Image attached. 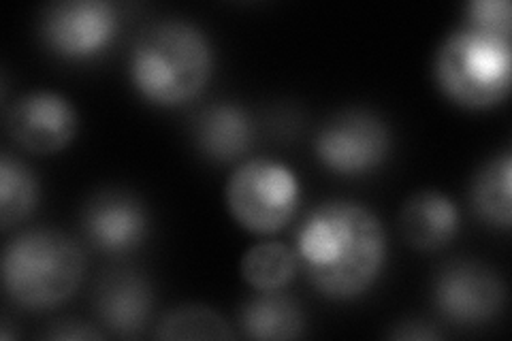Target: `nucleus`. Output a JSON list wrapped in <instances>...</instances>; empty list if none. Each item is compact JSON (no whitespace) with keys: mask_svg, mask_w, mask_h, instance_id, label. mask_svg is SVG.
Listing matches in <instances>:
<instances>
[{"mask_svg":"<svg viewBox=\"0 0 512 341\" xmlns=\"http://www.w3.org/2000/svg\"><path fill=\"white\" fill-rule=\"evenodd\" d=\"M295 254L314 290L333 301H350L380 278L387 263V233L370 207L333 199L303 220Z\"/></svg>","mask_w":512,"mask_h":341,"instance_id":"obj_1","label":"nucleus"},{"mask_svg":"<svg viewBox=\"0 0 512 341\" xmlns=\"http://www.w3.org/2000/svg\"><path fill=\"white\" fill-rule=\"evenodd\" d=\"M214 73V47L207 32L188 20H160L141 30L128 77L143 101L180 107L205 90Z\"/></svg>","mask_w":512,"mask_h":341,"instance_id":"obj_2","label":"nucleus"},{"mask_svg":"<svg viewBox=\"0 0 512 341\" xmlns=\"http://www.w3.org/2000/svg\"><path fill=\"white\" fill-rule=\"evenodd\" d=\"M86 258L58 229H30L3 250L5 295L28 312H45L71 299L84 280Z\"/></svg>","mask_w":512,"mask_h":341,"instance_id":"obj_3","label":"nucleus"},{"mask_svg":"<svg viewBox=\"0 0 512 341\" xmlns=\"http://www.w3.org/2000/svg\"><path fill=\"white\" fill-rule=\"evenodd\" d=\"M434 79L446 99L461 109L485 111L504 103L512 88L510 37L463 24L440 43Z\"/></svg>","mask_w":512,"mask_h":341,"instance_id":"obj_4","label":"nucleus"},{"mask_svg":"<svg viewBox=\"0 0 512 341\" xmlns=\"http://www.w3.org/2000/svg\"><path fill=\"white\" fill-rule=\"evenodd\" d=\"M301 186L295 171L278 160L250 158L224 186L231 218L254 235H274L297 214Z\"/></svg>","mask_w":512,"mask_h":341,"instance_id":"obj_5","label":"nucleus"},{"mask_svg":"<svg viewBox=\"0 0 512 341\" xmlns=\"http://www.w3.org/2000/svg\"><path fill=\"white\" fill-rule=\"evenodd\" d=\"M387 122L370 109H344L316 133L314 152L331 173L357 177L376 171L391 154Z\"/></svg>","mask_w":512,"mask_h":341,"instance_id":"obj_6","label":"nucleus"},{"mask_svg":"<svg viewBox=\"0 0 512 341\" xmlns=\"http://www.w3.org/2000/svg\"><path fill=\"white\" fill-rule=\"evenodd\" d=\"M118 24V9L109 0H62L45 7L39 35L54 56L84 62L107 50Z\"/></svg>","mask_w":512,"mask_h":341,"instance_id":"obj_7","label":"nucleus"},{"mask_svg":"<svg viewBox=\"0 0 512 341\" xmlns=\"http://www.w3.org/2000/svg\"><path fill=\"white\" fill-rule=\"evenodd\" d=\"M434 303L440 316L451 324L478 327L504 310L506 286L500 275L483 263L455 261L438 273Z\"/></svg>","mask_w":512,"mask_h":341,"instance_id":"obj_8","label":"nucleus"},{"mask_svg":"<svg viewBox=\"0 0 512 341\" xmlns=\"http://www.w3.org/2000/svg\"><path fill=\"white\" fill-rule=\"evenodd\" d=\"M5 128L24 152L50 156L73 143L79 131V116L64 94L35 90L18 96L5 109Z\"/></svg>","mask_w":512,"mask_h":341,"instance_id":"obj_9","label":"nucleus"},{"mask_svg":"<svg viewBox=\"0 0 512 341\" xmlns=\"http://www.w3.org/2000/svg\"><path fill=\"white\" fill-rule=\"evenodd\" d=\"M82 229L96 250L122 256L146 243L150 216L137 194L107 188L96 192L84 205Z\"/></svg>","mask_w":512,"mask_h":341,"instance_id":"obj_10","label":"nucleus"},{"mask_svg":"<svg viewBox=\"0 0 512 341\" xmlns=\"http://www.w3.org/2000/svg\"><path fill=\"white\" fill-rule=\"evenodd\" d=\"M152 307V286L137 271H111L94 292L96 318L116 337L141 335L150 322Z\"/></svg>","mask_w":512,"mask_h":341,"instance_id":"obj_11","label":"nucleus"},{"mask_svg":"<svg viewBox=\"0 0 512 341\" xmlns=\"http://www.w3.org/2000/svg\"><path fill=\"white\" fill-rule=\"evenodd\" d=\"M399 233L416 252H438L459 233V211L436 188L414 192L399 211Z\"/></svg>","mask_w":512,"mask_h":341,"instance_id":"obj_12","label":"nucleus"},{"mask_svg":"<svg viewBox=\"0 0 512 341\" xmlns=\"http://www.w3.org/2000/svg\"><path fill=\"white\" fill-rule=\"evenodd\" d=\"M192 139L207 160L235 162L252 148L254 122L242 105L214 103L195 118Z\"/></svg>","mask_w":512,"mask_h":341,"instance_id":"obj_13","label":"nucleus"},{"mask_svg":"<svg viewBox=\"0 0 512 341\" xmlns=\"http://www.w3.org/2000/svg\"><path fill=\"white\" fill-rule=\"evenodd\" d=\"M239 324L250 339L286 341L303 335L306 318L293 297L282 295L280 290H269L244 303Z\"/></svg>","mask_w":512,"mask_h":341,"instance_id":"obj_14","label":"nucleus"},{"mask_svg":"<svg viewBox=\"0 0 512 341\" xmlns=\"http://www.w3.org/2000/svg\"><path fill=\"white\" fill-rule=\"evenodd\" d=\"M470 201L476 216L493 229L512 226V154L493 156L474 175Z\"/></svg>","mask_w":512,"mask_h":341,"instance_id":"obj_15","label":"nucleus"},{"mask_svg":"<svg viewBox=\"0 0 512 341\" xmlns=\"http://www.w3.org/2000/svg\"><path fill=\"white\" fill-rule=\"evenodd\" d=\"M299 269L297 254L282 241H259L248 248L239 261V275L256 292L282 290Z\"/></svg>","mask_w":512,"mask_h":341,"instance_id":"obj_16","label":"nucleus"},{"mask_svg":"<svg viewBox=\"0 0 512 341\" xmlns=\"http://www.w3.org/2000/svg\"><path fill=\"white\" fill-rule=\"evenodd\" d=\"M41 197L39 177L20 158L0 156V229L5 233L24 222L37 209Z\"/></svg>","mask_w":512,"mask_h":341,"instance_id":"obj_17","label":"nucleus"},{"mask_svg":"<svg viewBox=\"0 0 512 341\" xmlns=\"http://www.w3.org/2000/svg\"><path fill=\"white\" fill-rule=\"evenodd\" d=\"M156 339H235L237 333L212 307L182 305L158 320Z\"/></svg>","mask_w":512,"mask_h":341,"instance_id":"obj_18","label":"nucleus"},{"mask_svg":"<svg viewBox=\"0 0 512 341\" xmlns=\"http://www.w3.org/2000/svg\"><path fill=\"white\" fill-rule=\"evenodd\" d=\"M468 26L510 37L512 32V5L510 0H472L466 7Z\"/></svg>","mask_w":512,"mask_h":341,"instance_id":"obj_19","label":"nucleus"},{"mask_svg":"<svg viewBox=\"0 0 512 341\" xmlns=\"http://www.w3.org/2000/svg\"><path fill=\"white\" fill-rule=\"evenodd\" d=\"M45 339H58V341H99L103 339V331L94 329L92 324H86L84 320L77 318H64L54 324L43 333Z\"/></svg>","mask_w":512,"mask_h":341,"instance_id":"obj_20","label":"nucleus"},{"mask_svg":"<svg viewBox=\"0 0 512 341\" xmlns=\"http://www.w3.org/2000/svg\"><path fill=\"white\" fill-rule=\"evenodd\" d=\"M389 337L404 339V341H408V339L427 341V339H440V333L427 327V324H423V322H406V324H399V329L391 331Z\"/></svg>","mask_w":512,"mask_h":341,"instance_id":"obj_21","label":"nucleus"}]
</instances>
